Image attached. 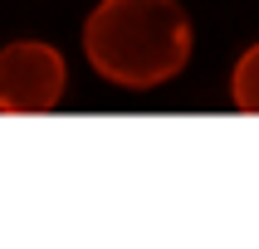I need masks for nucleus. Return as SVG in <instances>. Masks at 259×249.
<instances>
[{
    "label": "nucleus",
    "instance_id": "nucleus-1",
    "mask_svg": "<svg viewBox=\"0 0 259 249\" xmlns=\"http://www.w3.org/2000/svg\"><path fill=\"white\" fill-rule=\"evenodd\" d=\"M196 29L176 0H98L83 20L88 69L117 88H161L191 64Z\"/></svg>",
    "mask_w": 259,
    "mask_h": 249
},
{
    "label": "nucleus",
    "instance_id": "nucleus-2",
    "mask_svg": "<svg viewBox=\"0 0 259 249\" xmlns=\"http://www.w3.org/2000/svg\"><path fill=\"white\" fill-rule=\"evenodd\" d=\"M69 88V64L49 39H10L0 49V113H54Z\"/></svg>",
    "mask_w": 259,
    "mask_h": 249
},
{
    "label": "nucleus",
    "instance_id": "nucleus-3",
    "mask_svg": "<svg viewBox=\"0 0 259 249\" xmlns=\"http://www.w3.org/2000/svg\"><path fill=\"white\" fill-rule=\"evenodd\" d=\"M230 98L240 113H259V44H249L230 73Z\"/></svg>",
    "mask_w": 259,
    "mask_h": 249
}]
</instances>
